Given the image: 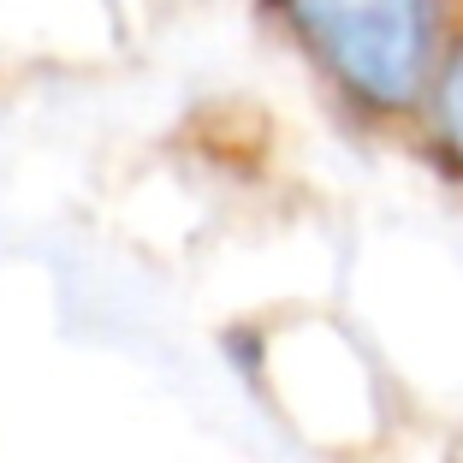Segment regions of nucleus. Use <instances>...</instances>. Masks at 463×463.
Returning a JSON list of instances; mask_svg holds the SVG:
<instances>
[{"mask_svg": "<svg viewBox=\"0 0 463 463\" xmlns=\"http://www.w3.org/2000/svg\"><path fill=\"white\" fill-rule=\"evenodd\" d=\"M327 71L368 108H410L434 60V0H286Z\"/></svg>", "mask_w": 463, "mask_h": 463, "instance_id": "1", "label": "nucleus"}, {"mask_svg": "<svg viewBox=\"0 0 463 463\" xmlns=\"http://www.w3.org/2000/svg\"><path fill=\"white\" fill-rule=\"evenodd\" d=\"M439 125H446V143L463 155V54L446 66V83H439Z\"/></svg>", "mask_w": 463, "mask_h": 463, "instance_id": "2", "label": "nucleus"}]
</instances>
